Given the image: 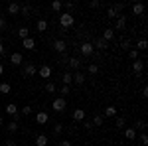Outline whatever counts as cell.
<instances>
[{"instance_id":"6da1fadb","label":"cell","mask_w":148,"mask_h":146,"mask_svg":"<svg viewBox=\"0 0 148 146\" xmlns=\"http://www.w3.org/2000/svg\"><path fill=\"white\" fill-rule=\"evenodd\" d=\"M73 14L71 12H63L61 16H59V24H61V30H67V28H71L73 26Z\"/></svg>"},{"instance_id":"7a4b0ae2","label":"cell","mask_w":148,"mask_h":146,"mask_svg":"<svg viewBox=\"0 0 148 146\" xmlns=\"http://www.w3.org/2000/svg\"><path fill=\"white\" fill-rule=\"evenodd\" d=\"M36 71H38L36 63H32V61H26V65H24V69H22V75H24V77H34Z\"/></svg>"},{"instance_id":"3957f363","label":"cell","mask_w":148,"mask_h":146,"mask_svg":"<svg viewBox=\"0 0 148 146\" xmlns=\"http://www.w3.org/2000/svg\"><path fill=\"white\" fill-rule=\"evenodd\" d=\"M65 107H67V103H65V99H61V97L53 99V103H51V109H53L56 112H63Z\"/></svg>"},{"instance_id":"277c9868","label":"cell","mask_w":148,"mask_h":146,"mask_svg":"<svg viewBox=\"0 0 148 146\" xmlns=\"http://www.w3.org/2000/svg\"><path fill=\"white\" fill-rule=\"evenodd\" d=\"M79 51H81V56L89 57V56H93L95 47H93V44H91V42H83V44L79 45Z\"/></svg>"},{"instance_id":"5b68a950","label":"cell","mask_w":148,"mask_h":146,"mask_svg":"<svg viewBox=\"0 0 148 146\" xmlns=\"http://www.w3.org/2000/svg\"><path fill=\"white\" fill-rule=\"evenodd\" d=\"M73 75V83L75 85H83L85 83V73L83 71H75V73H71Z\"/></svg>"},{"instance_id":"8992f818","label":"cell","mask_w":148,"mask_h":146,"mask_svg":"<svg viewBox=\"0 0 148 146\" xmlns=\"http://www.w3.org/2000/svg\"><path fill=\"white\" fill-rule=\"evenodd\" d=\"M125 28H126V16H119V18H116V24H114V30L123 32Z\"/></svg>"},{"instance_id":"52a82bcc","label":"cell","mask_w":148,"mask_h":146,"mask_svg":"<svg viewBox=\"0 0 148 146\" xmlns=\"http://www.w3.org/2000/svg\"><path fill=\"white\" fill-rule=\"evenodd\" d=\"M10 63H12V65H22V63H24L22 53H18V51H16V53H12V56H10Z\"/></svg>"},{"instance_id":"ba28073f","label":"cell","mask_w":148,"mask_h":146,"mask_svg":"<svg viewBox=\"0 0 148 146\" xmlns=\"http://www.w3.org/2000/svg\"><path fill=\"white\" fill-rule=\"evenodd\" d=\"M67 65L73 69V71H79V67H81V59H79V57H69V63H67Z\"/></svg>"},{"instance_id":"9c48e42d","label":"cell","mask_w":148,"mask_h":146,"mask_svg":"<svg viewBox=\"0 0 148 146\" xmlns=\"http://www.w3.org/2000/svg\"><path fill=\"white\" fill-rule=\"evenodd\" d=\"M47 119H49V117H47V112H44V111H40L38 114H36V123L38 124H46Z\"/></svg>"},{"instance_id":"30bf717a","label":"cell","mask_w":148,"mask_h":146,"mask_svg":"<svg viewBox=\"0 0 148 146\" xmlns=\"http://www.w3.org/2000/svg\"><path fill=\"white\" fill-rule=\"evenodd\" d=\"M8 14H12V16L20 14V4H18V2H10V4H8Z\"/></svg>"},{"instance_id":"8fae6325","label":"cell","mask_w":148,"mask_h":146,"mask_svg":"<svg viewBox=\"0 0 148 146\" xmlns=\"http://www.w3.org/2000/svg\"><path fill=\"white\" fill-rule=\"evenodd\" d=\"M53 47H56V51H59V53H65V49H67V44H65L63 40H57L56 44H53Z\"/></svg>"},{"instance_id":"7c38bea8","label":"cell","mask_w":148,"mask_h":146,"mask_svg":"<svg viewBox=\"0 0 148 146\" xmlns=\"http://www.w3.org/2000/svg\"><path fill=\"white\" fill-rule=\"evenodd\" d=\"M132 14H134V16H142V14H144V4H140V2L132 4Z\"/></svg>"},{"instance_id":"4fadbf2b","label":"cell","mask_w":148,"mask_h":146,"mask_svg":"<svg viewBox=\"0 0 148 146\" xmlns=\"http://www.w3.org/2000/svg\"><path fill=\"white\" fill-rule=\"evenodd\" d=\"M142 69H144V63H142V59H136V61L132 63V71H134L136 75H140V73H142Z\"/></svg>"},{"instance_id":"5bb4252c","label":"cell","mask_w":148,"mask_h":146,"mask_svg":"<svg viewBox=\"0 0 148 146\" xmlns=\"http://www.w3.org/2000/svg\"><path fill=\"white\" fill-rule=\"evenodd\" d=\"M22 47H26V49H34L36 47V40L34 38H26V40H22Z\"/></svg>"},{"instance_id":"9a60e30c","label":"cell","mask_w":148,"mask_h":146,"mask_svg":"<svg viewBox=\"0 0 148 146\" xmlns=\"http://www.w3.org/2000/svg\"><path fill=\"white\" fill-rule=\"evenodd\" d=\"M113 38H114V30H113V28H107V30L103 32V40H105L107 44H109V42H111Z\"/></svg>"},{"instance_id":"2e32d148","label":"cell","mask_w":148,"mask_h":146,"mask_svg":"<svg viewBox=\"0 0 148 146\" xmlns=\"http://www.w3.org/2000/svg\"><path fill=\"white\" fill-rule=\"evenodd\" d=\"M125 138H126V140H134V138H136V130H134L132 126L125 128Z\"/></svg>"},{"instance_id":"e0dca14e","label":"cell","mask_w":148,"mask_h":146,"mask_svg":"<svg viewBox=\"0 0 148 146\" xmlns=\"http://www.w3.org/2000/svg\"><path fill=\"white\" fill-rule=\"evenodd\" d=\"M83 119H85V111H83V109H75V111H73V121L81 123Z\"/></svg>"},{"instance_id":"ac0fdd59","label":"cell","mask_w":148,"mask_h":146,"mask_svg":"<svg viewBox=\"0 0 148 146\" xmlns=\"http://www.w3.org/2000/svg\"><path fill=\"white\" fill-rule=\"evenodd\" d=\"M93 47H97V49H107L109 44H107L103 38H97V40H95V44H93Z\"/></svg>"},{"instance_id":"d6986e66","label":"cell","mask_w":148,"mask_h":146,"mask_svg":"<svg viewBox=\"0 0 148 146\" xmlns=\"http://www.w3.org/2000/svg\"><path fill=\"white\" fill-rule=\"evenodd\" d=\"M47 142H49V140H47L46 134H38L36 136V146H47Z\"/></svg>"},{"instance_id":"ffe728a7","label":"cell","mask_w":148,"mask_h":146,"mask_svg":"<svg viewBox=\"0 0 148 146\" xmlns=\"http://www.w3.org/2000/svg\"><path fill=\"white\" fill-rule=\"evenodd\" d=\"M61 81H63V85H69V87H71V83H73V75H71L69 71H65V73L61 75Z\"/></svg>"},{"instance_id":"44dd1931","label":"cell","mask_w":148,"mask_h":146,"mask_svg":"<svg viewBox=\"0 0 148 146\" xmlns=\"http://www.w3.org/2000/svg\"><path fill=\"white\" fill-rule=\"evenodd\" d=\"M91 124L93 126H103V124H105V117H103V114H95Z\"/></svg>"},{"instance_id":"7402d4cb","label":"cell","mask_w":148,"mask_h":146,"mask_svg":"<svg viewBox=\"0 0 148 146\" xmlns=\"http://www.w3.org/2000/svg\"><path fill=\"white\" fill-rule=\"evenodd\" d=\"M40 75H42L44 79H47L49 75H51V67H47V65H42V67H40Z\"/></svg>"},{"instance_id":"603a6c76","label":"cell","mask_w":148,"mask_h":146,"mask_svg":"<svg viewBox=\"0 0 148 146\" xmlns=\"http://www.w3.org/2000/svg\"><path fill=\"white\" fill-rule=\"evenodd\" d=\"M36 30H38V32H46V30H47V22L44 20V18H42V20H38V24H36Z\"/></svg>"},{"instance_id":"cb8c5ba5","label":"cell","mask_w":148,"mask_h":146,"mask_svg":"<svg viewBox=\"0 0 148 146\" xmlns=\"http://www.w3.org/2000/svg\"><path fill=\"white\" fill-rule=\"evenodd\" d=\"M16 34H18V38H20V40H26V38H30V30H28V28H20Z\"/></svg>"},{"instance_id":"d4e9b609","label":"cell","mask_w":148,"mask_h":146,"mask_svg":"<svg viewBox=\"0 0 148 146\" xmlns=\"http://www.w3.org/2000/svg\"><path fill=\"white\" fill-rule=\"evenodd\" d=\"M146 47H148V42L142 38V40H138V42H136V47H134V49H138V51H144Z\"/></svg>"},{"instance_id":"484cf974","label":"cell","mask_w":148,"mask_h":146,"mask_svg":"<svg viewBox=\"0 0 148 146\" xmlns=\"http://www.w3.org/2000/svg\"><path fill=\"white\" fill-rule=\"evenodd\" d=\"M10 83H6V81H2V83H0V93H2V95H8V93H10Z\"/></svg>"},{"instance_id":"4316f807","label":"cell","mask_w":148,"mask_h":146,"mask_svg":"<svg viewBox=\"0 0 148 146\" xmlns=\"http://www.w3.org/2000/svg\"><path fill=\"white\" fill-rule=\"evenodd\" d=\"M125 124H126V119L125 117H116V121H114V126L121 130V128H125Z\"/></svg>"},{"instance_id":"83f0119b","label":"cell","mask_w":148,"mask_h":146,"mask_svg":"<svg viewBox=\"0 0 148 146\" xmlns=\"http://www.w3.org/2000/svg\"><path fill=\"white\" fill-rule=\"evenodd\" d=\"M105 117H116V107L109 105V107L105 109Z\"/></svg>"},{"instance_id":"f1b7e54d","label":"cell","mask_w":148,"mask_h":146,"mask_svg":"<svg viewBox=\"0 0 148 146\" xmlns=\"http://www.w3.org/2000/svg\"><path fill=\"white\" fill-rule=\"evenodd\" d=\"M6 112L14 117V114H18V107H16L14 103H10V105H6Z\"/></svg>"},{"instance_id":"f546056e","label":"cell","mask_w":148,"mask_h":146,"mask_svg":"<svg viewBox=\"0 0 148 146\" xmlns=\"http://www.w3.org/2000/svg\"><path fill=\"white\" fill-rule=\"evenodd\" d=\"M128 57H130L132 61H136V59H140V51H138V49H130V51H128Z\"/></svg>"},{"instance_id":"4dcf8cb0","label":"cell","mask_w":148,"mask_h":146,"mask_svg":"<svg viewBox=\"0 0 148 146\" xmlns=\"http://www.w3.org/2000/svg\"><path fill=\"white\" fill-rule=\"evenodd\" d=\"M132 128H134V130H144V128H146V121H136V124H134Z\"/></svg>"},{"instance_id":"1f68e13d","label":"cell","mask_w":148,"mask_h":146,"mask_svg":"<svg viewBox=\"0 0 148 146\" xmlns=\"http://www.w3.org/2000/svg\"><path fill=\"white\" fill-rule=\"evenodd\" d=\"M61 132H63V124H61V123H56V124H53V134H61Z\"/></svg>"},{"instance_id":"d6a6232c","label":"cell","mask_w":148,"mask_h":146,"mask_svg":"<svg viewBox=\"0 0 148 146\" xmlns=\"http://www.w3.org/2000/svg\"><path fill=\"white\" fill-rule=\"evenodd\" d=\"M130 45H132L130 38H126V40H123V42H121V49H130Z\"/></svg>"},{"instance_id":"836d02e7","label":"cell","mask_w":148,"mask_h":146,"mask_svg":"<svg viewBox=\"0 0 148 146\" xmlns=\"http://www.w3.org/2000/svg\"><path fill=\"white\" fill-rule=\"evenodd\" d=\"M61 8H63V4H61V2H59V0H56V2H51V10L59 12V10H61Z\"/></svg>"},{"instance_id":"e575fe53","label":"cell","mask_w":148,"mask_h":146,"mask_svg":"<svg viewBox=\"0 0 148 146\" xmlns=\"http://www.w3.org/2000/svg\"><path fill=\"white\" fill-rule=\"evenodd\" d=\"M46 91H47V93H56V83H53V81L46 83Z\"/></svg>"},{"instance_id":"d590c367","label":"cell","mask_w":148,"mask_h":146,"mask_svg":"<svg viewBox=\"0 0 148 146\" xmlns=\"http://www.w3.org/2000/svg\"><path fill=\"white\" fill-rule=\"evenodd\" d=\"M20 12H22L24 16H30V12H32V8H30L28 4H24V6H20Z\"/></svg>"},{"instance_id":"8d00e7d4","label":"cell","mask_w":148,"mask_h":146,"mask_svg":"<svg viewBox=\"0 0 148 146\" xmlns=\"http://www.w3.org/2000/svg\"><path fill=\"white\" fill-rule=\"evenodd\" d=\"M107 18H119V14H116V10H114L113 6L107 10Z\"/></svg>"},{"instance_id":"74e56055","label":"cell","mask_w":148,"mask_h":146,"mask_svg":"<svg viewBox=\"0 0 148 146\" xmlns=\"http://www.w3.org/2000/svg\"><path fill=\"white\" fill-rule=\"evenodd\" d=\"M89 73H91V75H97V73H99V65H95V63H89Z\"/></svg>"},{"instance_id":"f35d334b","label":"cell","mask_w":148,"mask_h":146,"mask_svg":"<svg viewBox=\"0 0 148 146\" xmlns=\"http://www.w3.org/2000/svg\"><path fill=\"white\" fill-rule=\"evenodd\" d=\"M30 112H32V107H30V105H26V107H24L22 111H20V114H24V117H28Z\"/></svg>"},{"instance_id":"ab89813d","label":"cell","mask_w":148,"mask_h":146,"mask_svg":"<svg viewBox=\"0 0 148 146\" xmlns=\"http://www.w3.org/2000/svg\"><path fill=\"white\" fill-rule=\"evenodd\" d=\"M6 128H8V130H10V132H16V130H18V123H14V121H12V123L8 124V126H6Z\"/></svg>"},{"instance_id":"60d3db41","label":"cell","mask_w":148,"mask_h":146,"mask_svg":"<svg viewBox=\"0 0 148 146\" xmlns=\"http://www.w3.org/2000/svg\"><path fill=\"white\" fill-rule=\"evenodd\" d=\"M140 144H142V146H146V144H148V136L144 134V132L140 134Z\"/></svg>"},{"instance_id":"b9f144b4","label":"cell","mask_w":148,"mask_h":146,"mask_svg":"<svg viewBox=\"0 0 148 146\" xmlns=\"http://www.w3.org/2000/svg\"><path fill=\"white\" fill-rule=\"evenodd\" d=\"M59 63H61V65H67V63H69V57H67V53H63V56H61V61H59Z\"/></svg>"},{"instance_id":"7bdbcfd3","label":"cell","mask_w":148,"mask_h":146,"mask_svg":"<svg viewBox=\"0 0 148 146\" xmlns=\"http://www.w3.org/2000/svg\"><path fill=\"white\" fill-rule=\"evenodd\" d=\"M69 91H71V87L69 85H63L61 87V95H69Z\"/></svg>"},{"instance_id":"ee69618b","label":"cell","mask_w":148,"mask_h":146,"mask_svg":"<svg viewBox=\"0 0 148 146\" xmlns=\"http://www.w3.org/2000/svg\"><path fill=\"white\" fill-rule=\"evenodd\" d=\"M89 6H91V8H99V6H101V2H99V0H93Z\"/></svg>"},{"instance_id":"f6af8a7d","label":"cell","mask_w":148,"mask_h":146,"mask_svg":"<svg viewBox=\"0 0 148 146\" xmlns=\"http://www.w3.org/2000/svg\"><path fill=\"white\" fill-rule=\"evenodd\" d=\"M113 8H114V10H116V14H119V12H121V10H123V8H125V4H114Z\"/></svg>"},{"instance_id":"bcb514c9","label":"cell","mask_w":148,"mask_h":146,"mask_svg":"<svg viewBox=\"0 0 148 146\" xmlns=\"http://www.w3.org/2000/svg\"><path fill=\"white\" fill-rule=\"evenodd\" d=\"M4 28H6V20H4V18H2V16H0V32H2V30H4Z\"/></svg>"},{"instance_id":"7dc6e473","label":"cell","mask_w":148,"mask_h":146,"mask_svg":"<svg viewBox=\"0 0 148 146\" xmlns=\"http://www.w3.org/2000/svg\"><path fill=\"white\" fill-rule=\"evenodd\" d=\"M59 146H71V140H61Z\"/></svg>"},{"instance_id":"c3c4849f","label":"cell","mask_w":148,"mask_h":146,"mask_svg":"<svg viewBox=\"0 0 148 146\" xmlns=\"http://www.w3.org/2000/svg\"><path fill=\"white\" fill-rule=\"evenodd\" d=\"M142 97H144V99L148 97V87H142Z\"/></svg>"},{"instance_id":"681fc988","label":"cell","mask_w":148,"mask_h":146,"mask_svg":"<svg viewBox=\"0 0 148 146\" xmlns=\"http://www.w3.org/2000/svg\"><path fill=\"white\" fill-rule=\"evenodd\" d=\"M73 6H75L73 2H67V4H65V8H67V10H73Z\"/></svg>"},{"instance_id":"f907efd6","label":"cell","mask_w":148,"mask_h":146,"mask_svg":"<svg viewBox=\"0 0 148 146\" xmlns=\"http://www.w3.org/2000/svg\"><path fill=\"white\" fill-rule=\"evenodd\" d=\"M6 53V49H4V44H0V56H4Z\"/></svg>"},{"instance_id":"816d5d0a","label":"cell","mask_w":148,"mask_h":146,"mask_svg":"<svg viewBox=\"0 0 148 146\" xmlns=\"http://www.w3.org/2000/svg\"><path fill=\"white\" fill-rule=\"evenodd\" d=\"M6 146H18V144H16L14 140H10V142H6Z\"/></svg>"},{"instance_id":"f5cc1de1","label":"cell","mask_w":148,"mask_h":146,"mask_svg":"<svg viewBox=\"0 0 148 146\" xmlns=\"http://www.w3.org/2000/svg\"><path fill=\"white\" fill-rule=\"evenodd\" d=\"M2 73H4V65L0 63V75H2Z\"/></svg>"},{"instance_id":"db71d44e","label":"cell","mask_w":148,"mask_h":146,"mask_svg":"<svg viewBox=\"0 0 148 146\" xmlns=\"http://www.w3.org/2000/svg\"><path fill=\"white\" fill-rule=\"evenodd\" d=\"M24 146H30V144H24Z\"/></svg>"}]
</instances>
